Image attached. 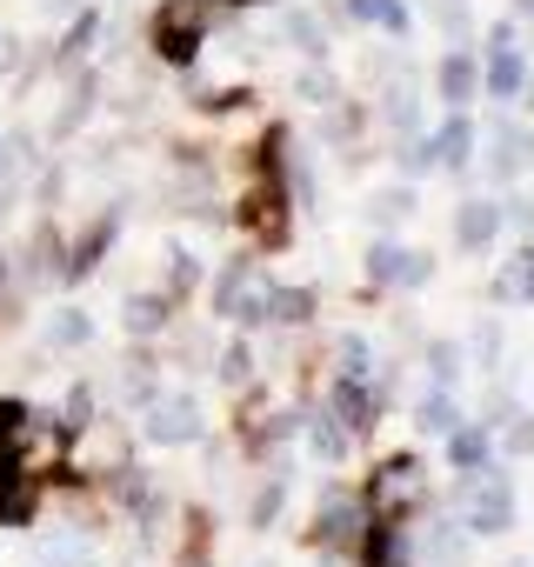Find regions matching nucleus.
I'll return each instance as SVG.
<instances>
[{
	"mask_svg": "<svg viewBox=\"0 0 534 567\" xmlns=\"http://www.w3.org/2000/svg\"><path fill=\"white\" fill-rule=\"evenodd\" d=\"M461 527H468V534H507V527H514V487H507L501 467L461 481Z\"/></svg>",
	"mask_w": 534,
	"mask_h": 567,
	"instance_id": "f257e3e1",
	"label": "nucleus"
},
{
	"mask_svg": "<svg viewBox=\"0 0 534 567\" xmlns=\"http://www.w3.org/2000/svg\"><path fill=\"white\" fill-rule=\"evenodd\" d=\"M154 48H161V61L187 68L207 48V0H167L154 14Z\"/></svg>",
	"mask_w": 534,
	"mask_h": 567,
	"instance_id": "f03ea898",
	"label": "nucleus"
},
{
	"mask_svg": "<svg viewBox=\"0 0 534 567\" xmlns=\"http://www.w3.org/2000/svg\"><path fill=\"white\" fill-rule=\"evenodd\" d=\"M428 274H434L428 254H408L394 240H374L368 247V280H374V288H428Z\"/></svg>",
	"mask_w": 534,
	"mask_h": 567,
	"instance_id": "7ed1b4c3",
	"label": "nucleus"
},
{
	"mask_svg": "<svg viewBox=\"0 0 534 567\" xmlns=\"http://www.w3.org/2000/svg\"><path fill=\"white\" fill-rule=\"evenodd\" d=\"M147 441H154V447H187V441H201V408H194L187 394L154 401V408H147Z\"/></svg>",
	"mask_w": 534,
	"mask_h": 567,
	"instance_id": "20e7f679",
	"label": "nucleus"
},
{
	"mask_svg": "<svg viewBox=\"0 0 534 567\" xmlns=\"http://www.w3.org/2000/svg\"><path fill=\"white\" fill-rule=\"evenodd\" d=\"M34 520V474L21 467L14 447H0V527H28Z\"/></svg>",
	"mask_w": 534,
	"mask_h": 567,
	"instance_id": "39448f33",
	"label": "nucleus"
},
{
	"mask_svg": "<svg viewBox=\"0 0 534 567\" xmlns=\"http://www.w3.org/2000/svg\"><path fill=\"white\" fill-rule=\"evenodd\" d=\"M434 81H441V101L461 114L474 94H481V61L468 54V48H454V54H441V68H434Z\"/></svg>",
	"mask_w": 534,
	"mask_h": 567,
	"instance_id": "423d86ee",
	"label": "nucleus"
},
{
	"mask_svg": "<svg viewBox=\"0 0 534 567\" xmlns=\"http://www.w3.org/2000/svg\"><path fill=\"white\" fill-rule=\"evenodd\" d=\"M328 414H335L348 434H368V427H374V401H368L361 374H341V381L328 388Z\"/></svg>",
	"mask_w": 534,
	"mask_h": 567,
	"instance_id": "0eeeda50",
	"label": "nucleus"
},
{
	"mask_svg": "<svg viewBox=\"0 0 534 567\" xmlns=\"http://www.w3.org/2000/svg\"><path fill=\"white\" fill-rule=\"evenodd\" d=\"M494 234H501V207H494V200H461V214H454V240H461L468 254H481Z\"/></svg>",
	"mask_w": 534,
	"mask_h": 567,
	"instance_id": "6e6552de",
	"label": "nucleus"
},
{
	"mask_svg": "<svg viewBox=\"0 0 534 567\" xmlns=\"http://www.w3.org/2000/svg\"><path fill=\"white\" fill-rule=\"evenodd\" d=\"M260 315L281 321V328H301L315 315V295L308 288H275V280H267V288H260Z\"/></svg>",
	"mask_w": 534,
	"mask_h": 567,
	"instance_id": "1a4fd4ad",
	"label": "nucleus"
},
{
	"mask_svg": "<svg viewBox=\"0 0 534 567\" xmlns=\"http://www.w3.org/2000/svg\"><path fill=\"white\" fill-rule=\"evenodd\" d=\"M521 81H527L521 48H487V94L494 101H521Z\"/></svg>",
	"mask_w": 534,
	"mask_h": 567,
	"instance_id": "9d476101",
	"label": "nucleus"
},
{
	"mask_svg": "<svg viewBox=\"0 0 534 567\" xmlns=\"http://www.w3.org/2000/svg\"><path fill=\"white\" fill-rule=\"evenodd\" d=\"M428 147H434V167H448V174H461L468 167V154H474V127L454 114L441 134H428Z\"/></svg>",
	"mask_w": 534,
	"mask_h": 567,
	"instance_id": "9b49d317",
	"label": "nucleus"
},
{
	"mask_svg": "<svg viewBox=\"0 0 534 567\" xmlns=\"http://www.w3.org/2000/svg\"><path fill=\"white\" fill-rule=\"evenodd\" d=\"M494 301H501V308H521V301H534V240H527V247L507 260V274L494 280Z\"/></svg>",
	"mask_w": 534,
	"mask_h": 567,
	"instance_id": "f8f14e48",
	"label": "nucleus"
},
{
	"mask_svg": "<svg viewBox=\"0 0 534 567\" xmlns=\"http://www.w3.org/2000/svg\"><path fill=\"white\" fill-rule=\"evenodd\" d=\"M355 527H361V507H355V501H328V507L315 514V540H328V547H348Z\"/></svg>",
	"mask_w": 534,
	"mask_h": 567,
	"instance_id": "ddd939ff",
	"label": "nucleus"
},
{
	"mask_svg": "<svg viewBox=\"0 0 534 567\" xmlns=\"http://www.w3.org/2000/svg\"><path fill=\"white\" fill-rule=\"evenodd\" d=\"M414 421H421V434H454V427H461V408H454V388H434V394H421V408H414Z\"/></svg>",
	"mask_w": 534,
	"mask_h": 567,
	"instance_id": "4468645a",
	"label": "nucleus"
},
{
	"mask_svg": "<svg viewBox=\"0 0 534 567\" xmlns=\"http://www.w3.org/2000/svg\"><path fill=\"white\" fill-rule=\"evenodd\" d=\"M247 227H254V234H267V240H281V234H288V214H281V194H275V187L247 200Z\"/></svg>",
	"mask_w": 534,
	"mask_h": 567,
	"instance_id": "2eb2a0df",
	"label": "nucleus"
},
{
	"mask_svg": "<svg viewBox=\"0 0 534 567\" xmlns=\"http://www.w3.org/2000/svg\"><path fill=\"white\" fill-rule=\"evenodd\" d=\"M527 154H534V141H527V134H501V141H494L487 174H494V181H514V174L527 167Z\"/></svg>",
	"mask_w": 534,
	"mask_h": 567,
	"instance_id": "dca6fc26",
	"label": "nucleus"
},
{
	"mask_svg": "<svg viewBox=\"0 0 534 567\" xmlns=\"http://www.w3.org/2000/svg\"><path fill=\"white\" fill-rule=\"evenodd\" d=\"M107 240H114V220H94V227H88V240H81V247H74V260H68V267H61V274H68V280H88V274H94V260H101V247H107Z\"/></svg>",
	"mask_w": 534,
	"mask_h": 567,
	"instance_id": "f3484780",
	"label": "nucleus"
},
{
	"mask_svg": "<svg viewBox=\"0 0 534 567\" xmlns=\"http://www.w3.org/2000/svg\"><path fill=\"white\" fill-rule=\"evenodd\" d=\"M348 8L368 28H381V34H408V8H401V0H348Z\"/></svg>",
	"mask_w": 534,
	"mask_h": 567,
	"instance_id": "a211bd4d",
	"label": "nucleus"
},
{
	"mask_svg": "<svg viewBox=\"0 0 534 567\" xmlns=\"http://www.w3.org/2000/svg\"><path fill=\"white\" fill-rule=\"evenodd\" d=\"M448 454H454L461 474H474V467L487 461V427H454V434H448Z\"/></svg>",
	"mask_w": 534,
	"mask_h": 567,
	"instance_id": "6ab92c4d",
	"label": "nucleus"
},
{
	"mask_svg": "<svg viewBox=\"0 0 534 567\" xmlns=\"http://www.w3.org/2000/svg\"><path fill=\"white\" fill-rule=\"evenodd\" d=\"M167 321V295H134L127 301V334H161Z\"/></svg>",
	"mask_w": 534,
	"mask_h": 567,
	"instance_id": "aec40b11",
	"label": "nucleus"
},
{
	"mask_svg": "<svg viewBox=\"0 0 534 567\" xmlns=\"http://www.w3.org/2000/svg\"><path fill=\"white\" fill-rule=\"evenodd\" d=\"M428 560L434 567H461V520H434L428 527Z\"/></svg>",
	"mask_w": 534,
	"mask_h": 567,
	"instance_id": "412c9836",
	"label": "nucleus"
},
{
	"mask_svg": "<svg viewBox=\"0 0 534 567\" xmlns=\"http://www.w3.org/2000/svg\"><path fill=\"white\" fill-rule=\"evenodd\" d=\"M88 107H94V74H81V87H74V101L61 107V121H54V141H68L81 121H88Z\"/></svg>",
	"mask_w": 534,
	"mask_h": 567,
	"instance_id": "4be33fe9",
	"label": "nucleus"
},
{
	"mask_svg": "<svg viewBox=\"0 0 534 567\" xmlns=\"http://www.w3.org/2000/svg\"><path fill=\"white\" fill-rule=\"evenodd\" d=\"M308 447H315L321 461H341V454H348V434L335 427V414H321V421L308 427Z\"/></svg>",
	"mask_w": 534,
	"mask_h": 567,
	"instance_id": "5701e85b",
	"label": "nucleus"
},
{
	"mask_svg": "<svg viewBox=\"0 0 534 567\" xmlns=\"http://www.w3.org/2000/svg\"><path fill=\"white\" fill-rule=\"evenodd\" d=\"M240 288H247V260H227L220 280H214V315H227V308L240 301Z\"/></svg>",
	"mask_w": 534,
	"mask_h": 567,
	"instance_id": "b1692460",
	"label": "nucleus"
},
{
	"mask_svg": "<svg viewBox=\"0 0 534 567\" xmlns=\"http://www.w3.org/2000/svg\"><path fill=\"white\" fill-rule=\"evenodd\" d=\"M368 214H374L381 227H394V220H408V214H414V194H408V187H388V194H374V207H368Z\"/></svg>",
	"mask_w": 534,
	"mask_h": 567,
	"instance_id": "393cba45",
	"label": "nucleus"
},
{
	"mask_svg": "<svg viewBox=\"0 0 534 567\" xmlns=\"http://www.w3.org/2000/svg\"><path fill=\"white\" fill-rule=\"evenodd\" d=\"M88 334H94V328H88V315H74V308H61V315H54V328H48V341H54V348H81Z\"/></svg>",
	"mask_w": 534,
	"mask_h": 567,
	"instance_id": "a878e982",
	"label": "nucleus"
},
{
	"mask_svg": "<svg viewBox=\"0 0 534 567\" xmlns=\"http://www.w3.org/2000/svg\"><path fill=\"white\" fill-rule=\"evenodd\" d=\"M428 361H434V388H454V381H461V348H454V341H434Z\"/></svg>",
	"mask_w": 534,
	"mask_h": 567,
	"instance_id": "bb28decb",
	"label": "nucleus"
},
{
	"mask_svg": "<svg viewBox=\"0 0 534 567\" xmlns=\"http://www.w3.org/2000/svg\"><path fill=\"white\" fill-rule=\"evenodd\" d=\"M28 421H34L28 401H0V447H14V441L28 434Z\"/></svg>",
	"mask_w": 534,
	"mask_h": 567,
	"instance_id": "cd10ccee",
	"label": "nucleus"
},
{
	"mask_svg": "<svg viewBox=\"0 0 534 567\" xmlns=\"http://www.w3.org/2000/svg\"><path fill=\"white\" fill-rule=\"evenodd\" d=\"M281 501H288V481H267V487L254 494V527L275 520V514H281Z\"/></svg>",
	"mask_w": 534,
	"mask_h": 567,
	"instance_id": "c85d7f7f",
	"label": "nucleus"
},
{
	"mask_svg": "<svg viewBox=\"0 0 534 567\" xmlns=\"http://www.w3.org/2000/svg\"><path fill=\"white\" fill-rule=\"evenodd\" d=\"M288 34L301 41V54H328V34L315 28V14H288Z\"/></svg>",
	"mask_w": 534,
	"mask_h": 567,
	"instance_id": "c756f323",
	"label": "nucleus"
},
{
	"mask_svg": "<svg viewBox=\"0 0 534 567\" xmlns=\"http://www.w3.org/2000/svg\"><path fill=\"white\" fill-rule=\"evenodd\" d=\"M94 34H101V21H94V14H81V21H74V34H68V48H61V54H54V61H81V54H88V41H94Z\"/></svg>",
	"mask_w": 534,
	"mask_h": 567,
	"instance_id": "7c9ffc66",
	"label": "nucleus"
},
{
	"mask_svg": "<svg viewBox=\"0 0 534 567\" xmlns=\"http://www.w3.org/2000/svg\"><path fill=\"white\" fill-rule=\"evenodd\" d=\"M247 374H254V354H247V341H234V348L220 354V381H234V388H240Z\"/></svg>",
	"mask_w": 534,
	"mask_h": 567,
	"instance_id": "2f4dec72",
	"label": "nucleus"
},
{
	"mask_svg": "<svg viewBox=\"0 0 534 567\" xmlns=\"http://www.w3.org/2000/svg\"><path fill=\"white\" fill-rule=\"evenodd\" d=\"M381 114H388L394 127H408V121H414V94H408V87H394V94L381 101Z\"/></svg>",
	"mask_w": 534,
	"mask_h": 567,
	"instance_id": "473e14b6",
	"label": "nucleus"
},
{
	"mask_svg": "<svg viewBox=\"0 0 534 567\" xmlns=\"http://www.w3.org/2000/svg\"><path fill=\"white\" fill-rule=\"evenodd\" d=\"M88 408H94V394H88V388H74V394H68V434H81V427H88Z\"/></svg>",
	"mask_w": 534,
	"mask_h": 567,
	"instance_id": "72a5a7b5",
	"label": "nucleus"
},
{
	"mask_svg": "<svg viewBox=\"0 0 534 567\" xmlns=\"http://www.w3.org/2000/svg\"><path fill=\"white\" fill-rule=\"evenodd\" d=\"M401 167H408V174H434V147H428V141H414V147L401 154Z\"/></svg>",
	"mask_w": 534,
	"mask_h": 567,
	"instance_id": "f704fd0d",
	"label": "nucleus"
},
{
	"mask_svg": "<svg viewBox=\"0 0 534 567\" xmlns=\"http://www.w3.org/2000/svg\"><path fill=\"white\" fill-rule=\"evenodd\" d=\"M341 361H348L341 374H361L368 381V341H341Z\"/></svg>",
	"mask_w": 534,
	"mask_h": 567,
	"instance_id": "c9c22d12",
	"label": "nucleus"
},
{
	"mask_svg": "<svg viewBox=\"0 0 534 567\" xmlns=\"http://www.w3.org/2000/svg\"><path fill=\"white\" fill-rule=\"evenodd\" d=\"M501 220H514L521 234H534V200H507V207H501Z\"/></svg>",
	"mask_w": 534,
	"mask_h": 567,
	"instance_id": "e433bc0d",
	"label": "nucleus"
},
{
	"mask_svg": "<svg viewBox=\"0 0 534 567\" xmlns=\"http://www.w3.org/2000/svg\"><path fill=\"white\" fill-rule=\"evenodd\" d=\"M14 68H21V41L0 28V74H14Z\"/></svg>",
	"mask_w": 534,
	"mask_h": 567,
	"instance_id": "4c0bfd02",
	"label": "nucleus"
},
{
	"mask_svg": "<svg viewBox=\"0 0 534 567\" xmlns=\"http://www.w3.org/2000/svg\"><path fill=\"white\" fill-rule=\"evenodd\" d=\"M507 447H514V454H534V414H527V421L507 434Z\"/></svg>",
	"mask_w": 534,
	"mask_h": 567,
	"instance_id": "58836bf2",
	"label": "nucleus"
},
{
	"mask_svg": "<svg viewBox=\"0 0 534 567\" xmlns=\"http://www.w3.org/2000/svg\"><path fill=\"white\" fill-rule=\"evenodd\" d=\"M14 167H21V161H14ZM14 167H8V174H0V214H8V207H14Z\"/></svg>",
	"mask_w": 534,
	"mask_h": 567,
	"instance_id": "ea45409f",
	"label": "nucleus"
},
{
	"mask_svg": "<svg viewBox=\"0 0 534 567\" xmlns=\"http://www.w3.org/2000/svg\"><path fill=\"white\" fill-rule=\"evenodd\" d=\"M41 14H74V0H41Z\"/></svg>",
	"mask_w": 534,
	"mask_h": 567,
	"instance_id": "a19ab883",
	"label": "nucleus"
},
{
	"mask_svg": "<svg viewBox=\"0 0 534 567\" xmlns=\"http://www.w3.org/2000/svg\"><path fill=\"white\" fill-rule=\"evenodd\" d=\"M514 14H534V0H514Z\"/></svg>",
	"mask_w": 534,
	"mask_h": 567,
	"instance_id": "79ce46f5",
	"label": "nucleus"
},
{
	"mask_svg": "<svg viewBox=\"0 0 534 567\" xmlns=\"http://www.w3.org/2000/svg\"><path fill=\"white\" fill-rule=\"evenodd\" d=\"M227 8H254V0H227Z\"/></svg>",
	"mask_w": 534,
	"mask_h": 567,
	"instance_id": "37998d69",
	"label": "nucleus"
},
{
	"mask_svg": "<svg viewBox=\"0 0 534 567\" xmlns=\"http://www.w3.org/2000/svg\"><path fill=\"white\" fill-rule=\"evenodd\" d=\"M514 567H527V560H514Z\"/></svg>",
	"mask_w": 534,
	"mask_h": 567,
	"instance_id": "c03bdc74",
	"label": "nucleus"
}]
</instances>
